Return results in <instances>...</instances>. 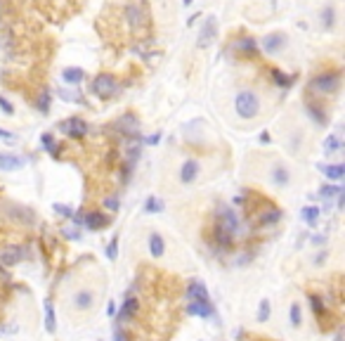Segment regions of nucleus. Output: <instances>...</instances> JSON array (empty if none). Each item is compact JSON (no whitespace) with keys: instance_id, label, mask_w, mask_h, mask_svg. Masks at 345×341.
<instances>
[{"instance_id":"nucleus-1","label":"nucleus","mask_w":345,"mask_h":341,"mask_svg":"<svg viewBox=\"0 0 345 341\" xmlns=\"http://www.w3.org/2000/svg\"><path fill=\"white\" fill-rule=\"evenodd\" d=\"M234 111H237V116L244 119V121L255 119V116L260 114V97H258V93L251 90V88L239 90L237 97H234Z\"/></svg>"},{"instance_id":"nucleus-2","label":"nucleus","mask_w":345,"mask_h":341,"mask_svg":"<svg viewBox=\"0 0 345 341\" xmlns=\"http://www.w3.org/2000/svg\"><path fill=\"white\" fill-rule=\"evenodd\" d=\"M341 85V74L338 71H329V74H319L310 81V90L312 93H319V95H331L338 90Z\"/></svg>"},{"instance_id":"nucleus-3","label":"nucleus","mask_w":345,"mask_h":341,"mask_svg":"<svg viewBox=\"0 0 345 341\" xmlns=\"http://www.w3.org/2000/svg\"><path fill=\"white\" fill-rule=\"evenodd\" d=\"M90 90H93V95L102 97V100H109V97H114L119 93V83H116V79L111 74H99V76L93 79Z\"/></svg>"},{"instance_id":"nucleus-4","label":"nucleus","mask_w":345,"mask_h":341,"mask_svg":"<svg viewBox=\"0 0 345 341\" xmlns=\"http://www.w3.org/2000/svg\"><path fill=\"white\" fill-rule=\"evenodd\" d=\"M57 131L69 137H83L88 133V123L83 121L80 116H71V119H64V121L57 123Z\"/></svg>"},{"instance_id":"nucleus-5","label":"nucleus","mask_w":345,"mask_h":341,"mask_svg":"<svg viewBox=\"0 0 345 341\" xmlns=\"http://www.w3.org/2000/svg\"><path fill=\"white\" fill-rule=\"evenodd\" d=\"M218 228L229 232V235H234V232L239 230V218H237V213L229 206H220L218 209Z\"/></svg>"},{"instance_id":"nucleus-6","label":"nucleus","mask_w":345,"mask_h":341,"mask_svg":"<svg viewBox=\"0 0 345 341\" xmlns=\"http://www.w3.org/2000/svg\"><path fill=\"white\" fill-rule=\"evenodd\" d=\"M215 31H218V22H215V17H208L206 24H203V28H201V33H199V41H197V48H199V50H203V48L211 45L213 38H215Z\"/></svg>"},{"instance_id":"nucleus-7","label":"nucleus","mask_w":345,"mask_h":341,"mask_svg":"<svg viewBox=\"0 0 345 341\" xmlns=\"http://www.w3.org/2000/svg\"><path fill=\"white\" fill-rule=\"evenodd\" d=\"M286 36L284 33H270V36H265L263 38V50H265L267 55H277V52H281L284 48H286Z\"/></svg>"},{"instance_id":"nucleus-8","label":"nucleus","mask_w":345,"mask_h":341,"mask_svg":"<svg viewBox=\"0 0 345 341\" xmlns=\"http://www.w3.org/2000/svg\"><path fill=\"white\" fill-rule=\"evenodd\" d=\"M199 171H201V166L197 159H187L185 164L180 166V183L182 185H192L199 178Z\"/></svg>"},{"instance_id":"nucleus-9","label":"nucleus","mask_w":345,"mask_h":341,"mask_svg":"<svg viewBox=\"0 0 345 341\" xmlns=\"http://www.w3.org/2000/svg\"><path fill=\"white\" fill-rule=\"evenodd\" d=\"M22 259H24V249H22V246H17V244L5 246L2 254H0V265L10 268V265H17Z\"/></svg>"},{"instance_id":"nucleus-10","label":"nucleus","mask_w":345,"mask_h":341,"mask_svg":"<svg viewBox=\"0 0 345 341\" xmlns=\"http://www.w3.org/2000/svg\"><path fill=\"white\" fill-rule=\"evenodd\" d=\"M116 128H119V133H123V135H128V137H133V135H137L140 121H137V116H135V114H123L119 121H116Z\"/></svg>"},{"instance_id":"nucleus-11","label":"nucleus","mask_w":345,"mask_h":341,"mask_svg":"<svg viewBox=\"0 0 345 341\" xmlns=\"http://www.w3.org/2000/svg\"><path fill=\"white\" fill-rule=\"evenodd\" d=\"M187 299L189 301H211V296H208V289H206L203 282L192 280V282L187 285Z\"/></svg>"},{"instance_id":"nucleus-12","label":"nucleus","mask_w":345,"mask_h":341,"mask_svg":"<svg viewBox=\"0 0 345 341\" xmlns=\"http://www.w3.org/2000/svg\"><path fill=\"white\" fill-rule=\"evenodd\" d=\"M83 225H85L88 230H104L106 225H109V218L102 216L99 211H90L88 216H83Z\"/></svg>"},{"instance_id":"nucleus-13","label":"nucleus","mask_w":345,"mask_h":341,"mask_svg":"<svg viewBox=\"0 0 345 341\" xmlns=\"http://www.w3.org/2000/svg\"><path fill=\"white\" fill-rule=\"evenodd\" d=\"M74 306L76 308H80V311H90L95 306V294L90 291V289H80V291H76L74 294Z\"/></svg>"},{"instance_id":"nucleus-14","label":"nucleus","mask_w":345,"mask_h":341,"mask_svg":"<svg viewBox=\"0 0 345 341\" xmlns=\"http://www.w3.org/2000/svg\"><path fill=\"white\" fill-rule=\"evenodd\" d=\"M24 166V159L10 154V152H0V171H19Z\"/></svg>"},{"instance_id":"nucleus-15","label":"nucleus","mask_w":345,"mask_h":341,"mask_svg":"<svg viewBox=\"0 0 345 341\" xmlns=\"http://www.w3.org/2000/svg\"><path fill=\"white\" fill-rule=\"evenodd\" d=\"M187 311L197 317H211L213 315V303L211 301H189Z\"/></svg>"},{"instance_id":"nucleus-16","label":"nucleus","mask_w":345,"mask_h":341,"mask_svg":"<svg viewBox=\"0 0 345 341\" xmlns=\"http://www.w3.org/2000/svg\"><path fill=\"white\" fill-rule=\"evenodd\" d=\"M85 79V71L80 67H67L62 69V81L69 83V85H80Z\"/></svg>"},{"instance_id":"nucleus-17","label":"nucleus","mask_w":345,"mask_h":341,"mask_svg":"<svg viewBox=\"0 0 345 341\" xmlns=\"http://www.w3.org/2000/svg\"><path fill=\"white\" fill-rule=\"evenodd\" d=\"M270 180H272V185H277V187H286L289 183H291V173H289V168L286 166H274V171L270 173Z\"/></svg>"},{"instance_id":"nucleus-18","label":"nucleus","mask_w":345,"mask_h":341,"mask_svg":"<svg viewBox=\"0 0 345 341\" xmlns=\"http://www.w3.org/2000/svg\"><path fill=\"white\" fill-rule=\"evenodd\" d=\"M149 254L154 259H161L166 254V242H163V237L159 232H149Z\"/></svg>"},{"instance_id":"nucleus-19","label":"nucleus","mask_w":345,"mask_h":341,"mask_svg":"<svg viewBox=\"0 0 345 341\" xmlns=\"http://www.w3.org/2000/svg\"><path fill=\"white\" fill-rule=\"evenodd\" d=\"M135 313H137V299H135V296H128L125 303H123V308H121V313H119V322L133 320Z\"/></svg>"},{"instance_id":"nucleus-20","label":"nucleus","mask_w":345,"mask_h":341,"mask_svg":"<svg viewBox=\"0 0 345 341\" xmlns=\"http://www.w3.org/2000/svg\"><path fill=\"white\" fill-rule=\"evenodd\" d=\"M319 171L324 173L326 178L331 180H343L345 176V166L343 164H326V166H319Z\"/></svg>"},{"instance_id":"nucleus-21","label":"nucleus","mask_w":345,"mask_h":341,"mask_svg":"<svg viewBox=\"0 0 345 341\" xmlns=\"http://www.w3.org/2000/svg\"><path fill=\"white\" fill-rule=\"evenodd\" d=\"M343 150V140L338 133H331V135L324 140V152L326 154H338V152Z\"/></svg>"},{"instance_id":"nucleus-22","label":"nucleus","mask_w":345,"mask_h":341,"mask_svg":"<svg viewBox=\"0 0 345 341\" xmlns=\"http://www.w3.org/2000/svg\"><path fill=\"white\" fill-rule=\"evenodd\" d=\"M45 329H48L50 334L57 332V317H54L52 301H45Z\"/></svg>"},{"instance_id":"nucleus-23","label":"nucleus","mask_w":345,"mask_h":341,"mask_svg":"<svg viewBox=\"0 0 345 341\" xmlns=\"http://www.w3.org/2000/svg\"><path fill=\"white\" fill-rule=\"evenodd\" d=\"M279 220H281V211H277V209L265 211L263 218H260V228H272V225H277Z\"/></svg>"},{"instance_id":"nucleus-24","label":"nucleus","mask_w":345,"mask_h":341,"mask_svg":"<svg viewBox=\"0 0 345 341\" xmlns=\"http://www.w3.org/2000/svg\"><path fill=\"white\" fill-rule=\"evenodd\" d=\"M289 317H291V327H300L303 325V311H300V303L298 301H293L291 308H289Z\"/></svg>"},{"instance_id":"nucleus-25","label":"nucleus","mask_w":345,"mask_h":341,"mask_svg":"<svg viewBox=\"0 0 345 341\" xmlns=\"http://www.w3.org/2000/svg\"><path fill=\"white\" fill-rule=\"evenodd\" d=\"M125 14H128V19H130V24H133V26H140V24H142V10H140V5L130 2V5H128V10H125Z\"/></svg>"},{"instance_id":"nucleus-26","label":"nucleus","mask_w":345,"mask_h":341,"mask_svg":"<svg viewBox=\"0 0 345 341\" xmlns=\"http://www.w3.org/2000/svg\"><path fill=\"white\" fill-rule=\"evenodd\" d=\"M237 48H239L244 55H253V52L258 50V43H255V38H248V36H246V38H241V41L237 43Z\"/></svg>"},{"instance_id":"nucleus-27","label":"nucleus","mask_w":345,"mask_h":341,"mask_svg":"<svg viewBox=\"0 0 345 341\" xmlns=\"http://www.w3.org/2000/svg\"><path fill=\"white\" fill-rule=\"evenodd\" d=\"M300 216H303V220H305L307 225H317V218H319V209H317V206H305V209H303V213H300Z\"/></svg>"},{"instance_id":"nucleus-28","label":"nucleus","mask_w":345,"mask_h":341,"mask_svg":"<svg viewBox=\"0 0 345 341\" xmlns=\"http://www.w3.org/2000/svg\"><path fill=\"white\" fill-rule=\"evenodd\" d=\"M161 209H163V202H161V199H156L154 194H151V197H147V202H145V211H147V213H159Z\"/></svg>"},{"instance_id":"nucleus-29","label":"nucleus","mask_w":345,"mask_h":341,"mask_svg":"<svg viewBox=\"0 0 345 341\" xmlns=\"http://www.w3.org/2000/svg\"><path fill=\"white\" fill-rule=\"evenodd\" d=\"M321 24L326 28H331L336 24V10H333V5H329L326 10H321Z\"/></svg>"},{"instance_id":"nucleus-30","label":"nucleus","mask_w":345,"mask_h":341,"mask_svg":"<svg viewBox=\"0 0 345 341\" xmlns=\"http://www.w3.org/2000/svg\"><path fill=\"white\" fill-rule=\"evenodd\" d=\"M305 107H307V114H310V116H312V119H315V121H317L319 126H324V123H326V119H324V116H321V114H324V111L319 109V107H315V105H312V102H305Z\"/></svg>"},{"instance_id":"nucleus-31","label":"nucleus","mask_w":345,"mask_h":341,"mask_svg":"<svg viewBox=\"0 0 345 341\" xmlns=\"http://www.w3.org/2000/svg\"><path fill=\"white\" fill-rule=\"evenodd\" d=\"M272 79H274V83H279L281 88H289V85L293 83V76H286V74H281V71H277V69L272 71Z\"/></svg>"},{"instance_id":"nucleus-32","label":"nucleus","mask_w":345,"mask_h":341,"mask_svg":"<svg viewBox=\"0 0 345 341\" xmlns=\"http://www.w3.org/2000/svg\"><path fill=\"white\" fill-rule=\"evenodd\" d=\"M341 192H343V187H341V185H324L319 194H321V197H326V199H331V197H338Z\"/></svg>"},{"instance_id":"nucleus-33","label":"nucleus","mask_w":345,"mask_h":341,"mask_svg":"<svg viewBox=\"0 0 345 341\" xmlns=\"http://www.w3.org/2000/svg\"><path fill=\"white\" fill-rule=\"evenodd\" d=\"M272 315V308H270V301H260V311H258V322H267V317Z\"/></svg>"},{"instance_id":"nucleus-34","label":"nucleus","mask_w":345,"mask_h":341,"mask_svg":"<svg viewBox=\"0 0 345 341\" xmlns=\"http://www.w3.org/2000/svg\"><path fill=\"white\" fill-rule=\"evenodd\" d=\"M38 107H40V111H43V114H48V111H50V93H48V90H45V93L38 97Z\"/></svg>"},{"instance_id":"nucleus-35","label":"nucleus","mask_w":345,"mask_h":341,"mask_svg":"<svg viewBox=\"0 0 345 341\" xmlns=\"http://www.w3.org/2000/svg\"><path fill=\"white\" fill-rule=\"evenodd\" d=\"M0 109L5 111L7 116H14V107H12V102H10V100H7L5 95H0Z\"/></svg>"},{"instance_id":"nucleus-36","label":"nucleus","mask_w":345,"mask_h":341,"mask_svg":"<svg viewBox=\"0 0 345 341\" xmlns=\"http://www.w3.org/2000/svg\"><path fill=\"white\" fill-rule=\"evenodd\" d=\"M116 246H119V237H114V239L109 242V246H106V256H109V261H116Z\"/></svg>"},{"instance_id":"nucleus-37","label":"nucleus","mask_w":345,"mask_h":341,"mask_svg":"<svg viewBox=\"0 0 345 341\" xmlns=\"http://www.w3.org/2000/svg\"><path fill=\"white\" fill-rule=\"evenodd\" d=\"M104 209H109V211H119V209H121L119 197H106V199H104Z\"/></svg>"},{"instance_id":"nucleus-38","label":"nucleus","mask_w":345,"mask_h":341,"mask_svg":"<svg viewBox=\"0 0 345 341\" xmlns=\"http://www.w3.org/2000/svg\"><path fill=\"white\" fill-rule=\"evenodd\" d=\"M40 142L50 150V154H57V145H54V140H52V135H43L40 137Z\"/></svg>"},{"instance_id":"nucleus-39","label":"nucleus","mask_w":345,"mask_h":341,"mask_svg":"<svg viewBox=\"0 0 345 341\" xmlns=\"http://www.w3.org/2000/svg\"><path fill=\"white\" fill-rule=\"evenodd\" d=\"M310 303H312V311H315L317 315L324 313V303H321V299H319V296H310Z\"/></svg>"},{"instance_id":"nucleus-40","label":"nucleus","mask_w":345,"mask_h":341,"mask_svg":"<svg viewBox=\"0 0 345 341\" xmlns=\"http://www.w3.org/2000/svg\"><path fill=\"white\" fill-rule=\"evenodd\" d=\"M54 211L59 213V216H74V211H71V206H64V204H54Z\"/></svg>"},{"instance_id":"nucleus-41","label":"nucleus","mask_w":345,"mask_h":341,"mask_svg":"<svg viewBox=\"0 0 345 341\" xmlns=\"http://www.w3.org/2000/svg\"><path fill=\"white\" fill-rule=\"evenodd\" d=\"M59 97H62V100H67V102H80V97H76V93H67V90H62Z\"/></svg>"},{"instance_id":"nucleus-42","label":"nucleus","mask_w":345,"mask_h":341,"mask_svg":"<svg viewBox=\"0 0 345 341\" xmlns=\"http://www.w3.org/2000/svg\"><path fill=\"white\" fill-rule=\"evenodd\" d=\"M114 341H128V337H125V332H123V329H121L119 325L114 327Z\"/></svg>"},{"instance_id":"nucleus-43","label":"nucleus","mask_w":345,"mask_h":341,"mask_svg":"<svg viewBox=\"0 0 345 341\" xmlns=\"http://www.w3.org/2000/svg\"><path fill=\"white\" fill-rule=\"evenodd\" d=\"M145 142H147V145H159V142H161V133H156V135H149Z\"/></svg>"},{"instance_id":"nucleus-44","label":"nucleus","mask_w":345,"mask_h":341,"mask_svg":"<svg viewBox=\"0 0 345 341\" xmlns=\"http://www.w3.org/2000/svg\"><path fill=\"white\" fill-rule=\"evenodd\" d=\"M326 256H329V254H326V251H321V254H319L317 259H315V265H321V263L326 261Z\"/></svg>"},{"instance_id":"nucleus-45","label":"nucleus","mask_w":345,"mask_h":341,"mask_svg":"<svg viewBox=\"0 0 345 341\" xmlns=\"http://www.w3.org/2000/svg\"><path fill=\"white\" fill-rule=\"evenodd\" d=\"M0 137H5V140H14L12 133H10V131H2V128H0Z\"/></svg>"},{"instance_id":"nucleus-46","label":"nucleus","mask_w":345,"mask_h":341,"mask_svg":"<svg viewBox=\"0 0 345 341\" xmlns=\"http://www.w3.org/2000/svg\"><path fill=\"white\" fill-rule=\"evenodd\" d=\"M106 313H109V315L116 313V303H109V306H106Z\"/></svg>"}]
</instances>
